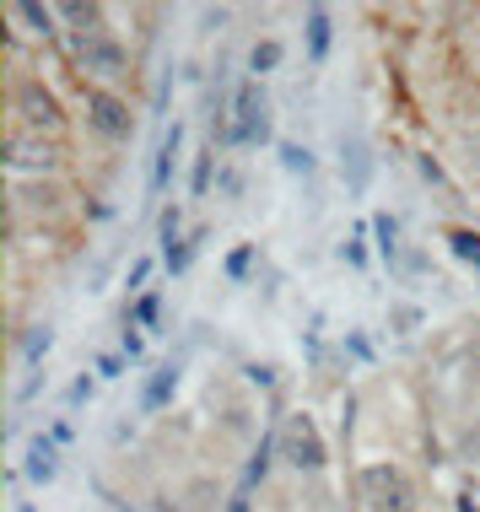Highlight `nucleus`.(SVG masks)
<instances>
[{"label":"nucleus","instance_id":"obj_9","mask_svg":"<svg viewBox=\"0 0 480 512\" xmlns=\"http://www.w3.org/2000/svg\"><path fill=\"white\" fill-rule=\"evenodd\" d=\"M17 17H27L38 33H54V11L49 6H33V0H17Z\"/></svg>","mask_w":480,"mask_h":512},{"label":"nucleus","instance_id":"obj_11","mask_svg":"<svg viewBox=\"0 0 480 512\" xmlns=\"http://www.w3.org/2000/svg\"><path fill=\"white\" fill-rule=\"evenodd\" d=\"M173 383H178V367H162V372H157V383H152V394H146V405H162Z\"/></svg>","mask_w":480,"mask_h":512},{"label":"nucleus","instance_id":"obj_8","mask_svg":"<svg viewBox=\"0 0 480 512\" xmlns=\"http://www.w3.org/2000/svg\"><path fill=\"white\" fill-rule=\"evenodd\" d=\"M27 480H33V486H44V480H54L60 475V453H54V442L49 437H33L27 442Z\"/></svg>","mask_w":480,"mask_h":512},{"label":"nucleus","instance_id":"obj_6","mask_svg":"<svg viewBox=\"0 0 480 512\" xmlns=\"http://www.w3.org/2000/svg\"><path fill=\"white\" fill-rule=\"evenodd\" d=\"M17 114L33 124V130H60V103H54V92L38 87V81H22L17 87Z\"/></svg>","mask_w":480,"mask_h":512},{"label":"nucleus","instance_id":"obj_3","mask_svg":"<svg viewBox=\"0 0 480 512\" xmlns=\"http://www.w3.org/2000/svg\"><path fill=\"white\" fill-rule=\"evenodd\" d=\"M270 103H265V92L259 87H243L238 98H232V119H227V141L232 146H249V141H259V135L270 130Z\"/></svg>","mask_w":480,"mask_h":512},{"label":"nucleus","instance_id":"obj_7","mask_svg":"<svg viewBox=\"0 0 480 512\" xmlns=\"http://www.w3.org/2000/svg\"><path fill=\"white\" fill-rule=\"evenodd\" d=\"M6 162L11 168H54V162H60V151H54L49 141H33V135H11L6 141Z\"/></svg>","mask_w":480,"mask_h":512},{"label":"nucleus","instance_id":"obj_10","mask_svg":"<svg viewBox=\"0 0 480 512\" xmlns=\"http://www.w3.org/2000/svg\"><path fill=\"white\" fill-rule=\"evenodd\" d=\"M308 38H313V54H324V44H329V17L324 11H308Z\"/></svg>","mask_w":480,"mask_h":512},{"label":"nucleus","instance_id":"obj_5","mask_svg":"<svg viewBox=\"0 0 480 512\" xmlns=\"http://www.w3.org/2000/svg\"><path fill=\"white\" fill-rule=\"evenodd\" d=\"M87 119L108 141H125L130 135V103H119L114 92H87Z\"/></svg>","mask_w":480,"mask_h":512},{"label":"nucleus","instance_id":"obj_14","mask_svg":"<svg viewBox=\"0 0 480 512\" xmlns=\"http://www.w3.org/2000/svg\"><path fill=\"white\" fill-rule=\"evenodd\" d=\"M65 17H71V22H98V11H92V6H65Z\"/></svg>","mask_w":480,"mask_h":512},{"label":"nucleus","instance_id":"obj_2","mask_svg":"<svg viewBox=\"0 0 480 512\" xmlns=\"http://www.w3.org/2000/svg\"><path fill=\"white\" fill-rule=\"evenodd\" d=\"M276 448H281V459L292 469H319L324 464V437H319V426H313V415H303V410L281 421Z\"/></svg>","mask_w":480,"mask_h":512},{"label":"nucleus","instance_id":"obj_13","mask_svg":"<svg viewBox=\"0 0 480 512\" xmlns=\"http://www.w3.org/2000/svg\"><path fill=\"white\" fill-rule=\"evenodd\" d=\"M276 60H281V44H259L249 65H254V71H270V65H276Z\"/></svg>","mask_w":480,"mask_h":512},{"label":"nucleus","instance_id":"obj_1","mask_svg":"<svg viewBox=\"0 0 480 512\" xmlns=\"http://www.w3.org/2000/svg\"><path fill=\"white\" fill-rule=\"evenodd\" d=\"M356 496H362L367 512H416L421 507L416 480L400 464H367L362 480H356Z\"/></svg>","mask_w":480,"mask_h":512},{"label":"nucleus","instance_id":"obj_4","mask_svg":"<svg viewBox=\"0 0 480 512\" xmlns=\"http://www.w3.org/2000/svg\"><path fill=\"white\" fill-rule=\"evenodd\" d=\"M76 54H81V65H87V71H98V76H108V81H119L130 71V54L114 44V38H103V33H87L76 44Z\"/></svg>","mask_w":480,"mask_h":512},{"label":"nucleus","instance_id":"obj_12","mask_svg":"<svg viewBox=\"0 0 480 512\" xmlns=\"http://www.w3.org/2000/svg\"><path fill=\"white\" fill-rule=\"evenodd\" d=\"M454 248H459V259H475L480 265V238L475 232H454Z\"/></svg>","mask_w":480,"mask_h":512}]
</instances>
